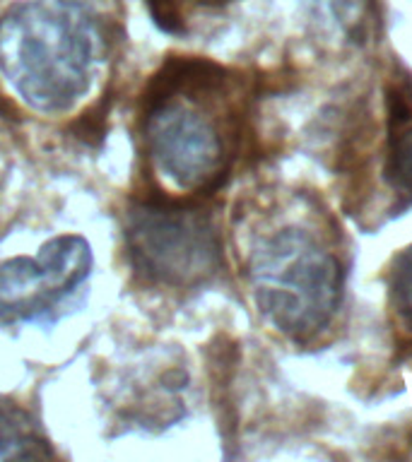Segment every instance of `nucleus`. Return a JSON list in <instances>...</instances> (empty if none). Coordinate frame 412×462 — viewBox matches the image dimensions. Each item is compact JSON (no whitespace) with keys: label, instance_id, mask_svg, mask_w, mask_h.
I'll return each mask as SVG.
<instances>
[{"label":"nucleus","instance_id":"nucleus-6","mask_svg":"<svg viewBox=\"0 0 412 462\" xmlns=\"http://www.w3.org/2000/svg\"><path fill=\"white\" fill-rule=\"evenodd\" d=\"M389 108V154L386 179L393 193L410 205L412 202V85L407 75L390 78L386 87Z\"/></svg>","mask_w":412,"mask_h":462},{"label":"nucleus","instance_id":"nucleus-8","mask_svg":"<svg viewBox=\"0 0 412 462\" xmlns=\"http://www.w3.org/2000/svg\"><path fill=\"white\" fill-rule=\"evenodd\" d=\"M389 310L398 330L412 337V245L390 260Z\"/></svg>","mask_w":412,"mask_h":462},{"label":"nucleus","instance_id":"nucleus-9","mask_svg":"<svg viewBox=\"0 0 412 462\" xmlns=\"http://www.w3.org/2000/svg\"><path fill=\"white\" fill-rule=\"evenodd\" d=\"M150 3L152 17L157 20L159 27L169 32H179L183 20H186L188 7H212L224 5L229 0H147Z\"/></svg>","mask_w":412,"mask_h":462},{"label":"nucleus","instance_id":"nucleus-3","mask_svg":"<svg viewBox=\"0 0 412 462\" xmlns=\"http://www.w3.org/2000/svg\"><path fill=\"white\" fill-rule=\"evenodd\" d=\"M246 277L263 320L295 342L318 337L342 303V260L332 236L314 217L292 219L258 236Z\"/></svg>","mask_w":412,"mask_h":462},{"label":"nucleus","instance_id":"nucleus-1","mask_svg":"<svg viewBox=\"0 0 412 462\" xmlns=\"http://www.w3.org/2000/svg\"><path fill=\"white\" fill-rule=\"evenodd\" d=\"M241 101L222 65L186 58L166 63L145 94L140 140L164 193L202 195L224 183L237 154Z\"/></svg>","mask_w":412,"mask_h":462},{"label":"nucleus","instance_id":"nucleus-5","mask_svg":"<svg viewBox=\"0 0 412 462\" xmlns=\"http://www.w3.org/2000/svg\"><path fill=\"white\" fill-rule=\"evenodd\" d=\"M92 251L82 236L51 238L32 258L0 263V323H36L89 277Z\"/></svg>","mask_w":412,"mask_h":462},{"label":"nucleus","instance_id":"nucleus-2","mask_svg":"<svg viewBox=\"0 0 412 462\" xmlns=\"http://www.w3.org/2000/svg\"><path fill=\"white\" fill-rule=\"evenodd\" d=\"M111 46L114 24L99 0H24L0 17V75L39 114L78 106Z\"/></svg>","mask_w":412,"mask_h":462},{"label":"nucleus","instance_id":"nucleus-7","mask_svg":"<svg viewBox=\"0 0 412 462\" xmlns=\"http://www.w3.org/2000/svg\"><path fill=\"white\" fill-rule=\"evenodd\" d=\"M51 448L22 411L0 404V460L51 457Z\"/></svg>","mask_w":412,"mask_h":462},{"label":"nucleus","instance_id":"nucleus-4","mask_svg":"<svg viewBox=\"0 0 412 462\" xmlns=\"http://www.w3.org/2000/svg\"><path fill=\"white\" fill-rule=\"evenodd\" d=\"M126 241L145 280L193 289L222 265V245L210 209L193 202H136L126 215Z\"/></svg>","mask_w":412,"mask_h":462}]
</instances>
